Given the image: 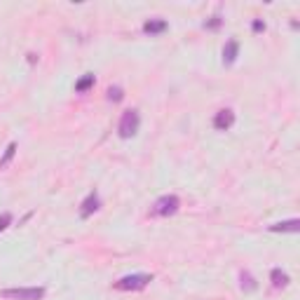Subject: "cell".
Wrapping results in <instances>:
<instances>
[{"label":"cell","mask_w":300,"mask_h":300,"mask_svg":"<svg viewBox=\"0 0 300 300\" xmlns=\"http://www.w3.org/2000/svg\"><path fill=\"white\" fill-rule=\"evenodd\" d=\"M153 282V275H146V272H136V275H124L115 282L117 291H141L146 289L148 284Z\"/></svg>","instance_id":"6da1fadb"},{"label":"cell","mask_w":300,"mask_h":300,"mask_svg":"<svg viewBox=\"0 0 300 300\" xmlns=\"http://www.w3.org/2000/svg\"><path fill=\"white\" fill-rule=\"evenodd\" d=\"M139 127H141L139 110H124L122 117H120V124H117V134H120V139H131V136H136Z\"/></svg>","instance_id":"7a4b0ae2"},{"label":"cell","mask_w":300,"mask_h":300,"mask_svg":"<svg viewBox=\"0 0 300 300\" xmlns=\"http://www.w3.org/2000/svg\"><path fill=\"white\" fill-rule=\"evenodd\" d=\"M2 298L12 300H42L45 298V289L42 286H21V289H5Z\"/></svg>","instance_id":"3957f363"},{"label":"cell","mask_w":300,"mask_h":300,"mask_svg":"<svg viewBox=\"0 0 300 300\" xmlns=\"http://www.w3.org/2000/svg\"><path fill=\"white\" fill-rule=\"evenodd\" d=\"M181 209V200L176 195H162L160 200L153 204V216H174Z\"/></svg>","instance_id":"277c9868"},{"label":"cell","mask_w":300,"mask_h":300,"mask_svg":"<svg viewBox=\"0 0 300 300\" xmlns=\"http://www.w3.org/2000/svg\"><path fill=\"white\" fill-rule=\"evenodd\" d=\"M101 207V200H99V193L96 190H92V193L87 195L85 200H82V204H80V218H89L92 214H96Z\"/></svg>","instance_id":"5b68a950"},{"label":"cell","mask_w":300,"mask_h":300,"mask_svg":"<svg viewBox=\"0 0 300 300\" xmlns=\"http://www.w3.org/2000/svg\"><path fill=\"white\" fill-rule=\"evenodd\" d=\"M235 124V113H232L230 108H223V110H218L214 117V129L216 131H228Z\"/></svg>","instance_id":"8992f818"},{"label":"cell","mask_w":300,"mask_h":300,"mask_svg":"<svg viewBox=\"0 0 300 300\" xmlns=\"http://www.w3.org/2000/svg\"><path fill=\"white\" fill-rule=\"evenodd\" d=\"M239 56V42L237 40H228L223 47V63L225 66H232V63L237 61Z\"/></svg>","instance_id":"52a82bcc"},{"label":"cell","mask_w":300,"mask_h":300,"mask_svg":"<svg viewBox=\"0 0 300 300\" xmlns=\"http://www.w3.org/2000/svg\"><path fill=\"white\" fill-rule=\"evenodd\" d=\"M169 28V23L164 21V19H148L146 23H143V33L146 35H160V33H164Z\"/></svg>","instance_id":"ba28073f"},{"label":"cell","mask_w":300,"mask_h":300,"mask_svg":"<svg viewBox=\"0 0 300 300\" xmlns=\"http://www.w3.org/2000/svg\"><path fill=\"white\" fill-rule=\"evenodd\" d=\"M270 232H298L300 230V221L298 218H291V221H282V223H275L268 228Z\"/></svg>","instance_id":"9c48e42d"},{"label":"cell","mask_w":300,"mask_h":300,"mask_svg":"<svg viewBox=\"0 0 300 300\" xmlns=\"http://www.w3.org/2000/svg\"><path fill=\"white\" fill-rule=\"evenodd\" d=\"M94 82H96V77H94V73H85V75L80 77L75 82V92L77 94H87L89 89L94 87Z\"/></svg>","instance_id":"30bf717a"},{"label":"cell","mask_w":300,"mask_h":300,"mask_svg":"<svg viewBox=\"0 0 300 300\" xmlns=\"http://www.w3.org/2000/svg\"><path fill=\"white\" fill-rule=\"evenodd\" d=\"M270 279H272V286H275V289H284V286L289 284V275H286L282 268H272Z\"/></svg>","instance_id":"8fae6325"},{"label":"cell","mask_w":300,"mask_h":300,"mask_svg":"<svg viewBox=\"0 0 300 300\" xmlns=\"http://www.w3.org/2000/svg\"><path fill=\"white\" fill-rule=\"evenodd\" d=\"M14 155H16V143H9V146L5 148V155L0 157V169H2V167H7L9 162H12V157H14Z\"/></svg>","instance_id":"7c38bea8"},{"label":"cell","mask_w":300,"mask_h":300,"mask_svg":"<svg viewBox=\"0 0 300 300\" xmlns=\"http://www.w3.org/2000/svg\"><path fill=\"white\" fill-rule=\"evenodd\" d=\"M242 289H244V291H256V289H258L256 279L251 277L249 272H242Z\"/></svg>","instance_id":"4fadbf2b"},{"label":"cell","mask_w":300,"mask_h":300,"mask_svg":"<svg viewBox=\"0 0 300 300\" xmlns=\"http://www.w3.org/2000/svg\"><path fill=\"white\" fill-rule=\"evenodd\" d=\"M122 99H124V89H122V87H110V89H108V101L120 103Z\"/></svg>","instance_id":"5bb4252c"},{"label":"cell","mask_w":300,"mask_h":300,"mask_svg":"<svg viewBox=\"0 0 300 300\" xmlns=\"http://www.w3.org/2000/svg\"><path fill=\"white\" fill-rule=\"evenodd\" d=\"M9 225H12V214L9 211H5V214H0V232L7 230Z\"/></svg>","instance_id":"9a60e30c"},{"label":"cell","mask_w":300,"mask_h":300,"mask_svg":"<svg viewBox=\"0 0 300 300\" xmlns=\"http://www.w3.org/2000/svg\"><path fill=\"white\" fill-rule=\"evenodd\" d=\"M221 23H223V19H221V16H211L209 21H204V28H209V31H216Z\"/></svg>","instance_id":"2e32d148"},{"label":"cell","mask_w":300,"mask_h":300,"mask_svg":"<svg viewBox=\"0 0 300 300\" xmlns=\"http://www.w3.org/2000/svg\"><path fill=\"white\" fill-rule=\"evenodd\" d=\"M251 31H254V33H261V31H265V23H263L261 19H256V21L251 23Z\"/></svg>","instance_id":"e0dca14e"}]
</instances>
